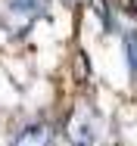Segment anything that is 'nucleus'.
<instances>
[{
	"label": "nucleus",
	"mask_w": 137,
	"mask_h": 146,
	"mask_svg": "<svg viewBox=\"0 0 137 146\" xmlns=\"http://www.w3.org/2000/svg\"><path fill=\"white\" fill-rule=\"evenodd\" d=\"M44 13H47V0H6L3 25H6V31L16 37V34H25Z\"/></svg>",
	"instance_id": "nucleus-1"
},
{
	"label": "nucleus",
	"mask_w": 137,
	"mask_h": 146,
	"mask_svg": "<svg viewBox=\"0 0 137 146\" xmlns=\"http://www.w3.org/2000/svg\"><path fill=\"white\" fill-rule=\"evenodd\" d=\"M131 9H137V0H131Z\"/></svg>",
	"instance_id": "nucleus-4"
},
{
	"label": "nucleus",
	"mask_w": 137,
	"mask_h": 146,
	"mask_svg": "<svg viewBox=\"0 0 137 146\" xmlns=\"http://www.w3.org/2000/svg\"><path fill=\"white\" fill-rule=\"evenodd\" d=\"M13 146H53V127L44 121H34L13 137Z\"/></svg>",
	"instance_id": "nucleus-2"
},
{
	"label": "nucleus",
	"mask_w": 137,
	"mask_h": 146,
	"mask_svg": "<svg viewBox=\"0 0 137 146\" xmlns=\"http://www.w3.org/2000/svg\"><path fill=\"white\" fill-rule=\"evenodd\" d=\"M125 56H128V68L137 78V34L134 31H125Z\"/></svg>",
	"instance_id": "nucleus-3"
}]
</instances>
